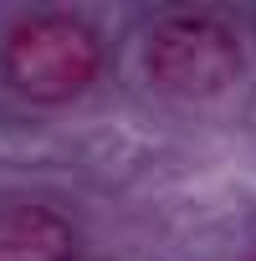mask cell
Wrapping results in <instances>:
<instances>
[{
  "mask_svg": "<svg viewBox=\"0 0 256 261\" xmlns=\"http://www.w3.org/2000/svg\"><path fill=\"white\" fill-rule=\"evenodd\" d=\"M103 67V41L77 11H21L0 31V77L31 102L77 97Z\"/></svg>",
  "mask_w": 256,
  "mask_h": 261,
  "instance_id": "1",
  "label": "cell"
},
{
  "mask_svg": "<svg viewBox=\"0 0 256 261\" xmlns=\"http://www.w3.org/2000/svg\"><path fill=\"white\" fill-rule=\"evenodd\" d=\"M144 67L180 97L225 92L241 72V31L215 11H169L149 26Z\"/></svg>",
  "mask_w": 256,
  "mask_h": 261,
  "instance_id": "2",
  "label": "cell"
},
{
  "mask_svg": "<svg viewBox=\"0 0 256 261\" xmlns=\"http://www.w3.org/2000/svg\"><path fill=\"white\" fill-rule=\"evenodd\" d=\"M0 261H77V230L46 200H0Z\"/></svg>",
  "mask_w": 256,
  "mask_h": 261,
  "instance_id": "3",
  "label": "cell"
},
{
  "mask_svg": "<svg viewBox=\"0 0 256 261\" xmlns=\"http://www.w3.org/2000/svg\"><path fill=\"white\" fill-rule=\"evenodd\" d=\"M246 261H256V256H246Z\"/></svg>",
  "mask_w": 256,
  "mask_h": 261,
  "instance_id": "4",
  "label": "cell"
}]
</instances>
